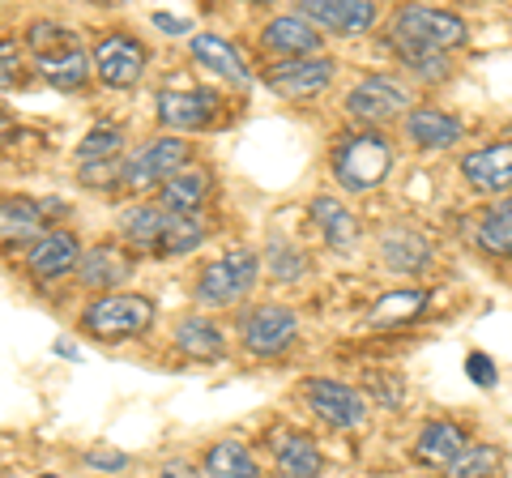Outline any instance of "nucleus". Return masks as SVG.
Segmentation results:
<instances>
[{"label":"nucleus","instance_id":"nucleus-1","mask_svg":"<svg viewBox=\"0 0 512 478\" xmlns=\"http://www.w3.org/2000/svg\"><path fill=\"white\" fill-rule=\"evenodd\" d=\"M329 167H333V180L346 193H372V188L384 184V175L393 171V146L380 133H346L333 146Z\"/></svg>","mask_w":512,"mask_h":478},{"label":"nucleus","instance_id":"nucleus-2","mask_svg":"<svg viewBox=\"0 0 512 478\" xmlns=\"http://www.w3.org/2000/svg\"><path fill=\"white\" fill-rule=\"evenodd\" d=\"M393 47H419V52H448V47L466 43V22L457 13L427 9V5H406L393 18Z\"/></svg>","mask_w":512,"mask_h":478},{"label":"nucleus","instance_id":"nucleus-3","mask_svg":"<svg viewBox=\"0 0 512 478\" xmlns=\"http://www.w3.org/2000/svg\"><path fill=\"white\" fill-rule=\"evenodd\" d=\"M82 325H86V333H94V338H103V342L137 338V333H146L154 325V304L146 295H128V291L99 295L94 304H86Z\"/></svg>","mask_w":512,"mask_h":478},{"label":"nucleus","instance_id":"nucleus-4","mask_svg":"<svg viewBox=\"0 0 512 478\" xmlns=\"http://www.w3.org/2000/svg\"><path fill=\"white\" fill-rule=\"evenodd\" d=\"M256 274H261L256 252L252 248H231V252H222L218 261H210L201 269L197 299L201 304H214V308H227V304H235V299H244L252 291Z\"/></svg>","mask_w":512,"mask_h":478},{"label":"nucleus","instance_id":"nucleus-5","mask_svg":"<svg viewBox=\"0 0 512 478\" xmlns=\"http://www.w3.org/2000/svg\"><path fill=\"white\" fill-rule=\"evenodd\" d=\"M406 107H410V90L389 73H367L363 82L346 94V111L363 124H384V120L402 116Z\"/></svg>","mask_w":512,"mask_h":478},{"label":"nucleus","instance_id":"nucleus-6","mask_svg":"<svg viewBox=\"0 0 512 478\" xmlns=\"http://www.w3.org/2000/svg\"><path fill=\"white\" fill-rule=\"evenodd\" d=\"M303 397H308V406L325 419L329 427H363L367 423V397L359 389L342 385V380H325V376H312L303 380Z\"/></svg>","mask_w":512,"mask_h":478},{"label":"nucleus","instance_id":"nucleus-7","mask_svg":"<svg viewBox=\"0 0 512 478\" xmlns=\"http://www.w3.org/2000/svg\"><path fill=\"white\" fill-rule=\"evenodd\" d=\"M184 163H188V141H180V137H154L133 158H128L124 184L128 188H163L171 175L184 171Z\"/></svg>","mask_w":512,"mask_h":478},{"label":"nucleus","instance_id":"nucleus-8","mask_svg":"<svg viewBox=\"0 0 512 478\" xmlns=\"http://www.w3.org/2000/svg\"><path fill=\"white\" fill-rule=\"evenodd\" d=\"M239 333H244L248 355H261V359L265 355H282V350L295 342V333H299V316L286 304H261V308H252L244 316Z\"/></svg>","mask_w":512,"mask_h":478},{"label":"nucleus","instance_id":"nucleus-9","mask_svg":"<svg viewBox=\"0 0 512 478\" xmlns=\"http://www.w3.org/2000/svg\"><path fill=\"white\" fill-rule=\"evenodd\" d=\"M333 73H338V65H333L329 56H299V60L274 65L265 73V82L274 94H282V99H316V94L333 82Z\"/></svg>","mask_w":512,"mask_h":478},{"label":"nucleus","instance_id":"nucleus-10","mask_svg":"<svg viewBox=\"0 0 512 478\" xmlns=\"http://www.w3.org/2000/svg\"><path fill=\"white\" fill-rule=\"evenodd\" d=\"M146 60H150V52L133 35H107L94 47V69H99L103 86H111V90L137 86L141 73H146Z\"/></svg>","mask_w":512,"mask_h":478},{"label":"nucleus","instance_id":"nucleus-11","mask_svg":"<svg viewBox=\"0 0 512 478\" xmlns=\"http://www.w3.org/2000/svg\"><path fill=\"white\" fill-rule=\"evenodd\" d=\"M154 107H158V120L175 133H201L218 120V94L214 90H163Z\"/></svg>","mask_w":512,"mask_h":478},{"label":"nucleus","instance_id":"nucleus-12","mask_svg":"<svg viewBox=\"0 0 512 478\" xmlns=\"http://www.w3.org/2000/svg\"><path fill=\"white\" fill-rule=\"evenodd\" d=\"M461 175L478 193H512V141H495L461 158Z\"/></svg>","mask_w":512,"mask_h":478},{"label":"nucleus","instance_id":"nucleus-13","mask_svg":"<svg viewBox=\"0 0 512 478\" xmlns=\"http://www.w3.org/2000/svg\"><path fill=\"white\" fill-rule=\"evenodd\" d=\"M299 13L312 26L338 30V35H363L376 22V5H367V0H303Z\"/></svg>","mask_w":512,"mask_h":478},{"label":"nucleus","instance_id":"nucleus-14","mask_svg":"<svg viewBox=\"0 0 512 478\" xmlns=\"http://www.w3.org/2000/svg\"><path fill=\"white\" fill-rule=\"evenodd\" d=\"M26 265H30V274L35 278H64L69 269H77L82 265V248H77V235H69V231H47L39 244H30V257H26Z\"/></svg>","mask_w":512,"mask_h":478},{"label":"nucleus","instance_id":"nucleus-15","mask_svg":"<svg viewBox=\"0 0 512 478\" xmlns=\"http://www.w3.org/2000/svg\"><path fill=\"white\" fill-rule=\"evenodd\" d=\"M77 274H82V286H94V291L116 295V286L133 274V257H128L120 244H94V248H86Z\"/></svg>","mask_w":512,"mask_h":478},{"label":"nucleus","instance_id":"nucleus-16","mask_svg":"<svg viewBox=\"0 0 512 478\" xmlns=\"http://www.w3.org/2000/svg\"><path fill=\"white\" fill-rule=\"evenodd\" d=\"M261 39L269 52H282L286 60H299V56H312L320 43V30L303 18V13H282V18H274L265 30H261Z\"/></svg>","mask_w":512,"mask_h":478},{"label":"nucleus","instance_id":"nucleus-17","mask_svg":"<svg viewBox=\"0 0 512 478\" xmlns=\"http://www.w3.org/2000/svg\"><path fill=\"white\" fill-rule=\"evenodd\" d=\"M461 133H466V124L440 107H414L406 116V137L419 150H448L461 141Z\"/></svg>","mask_w":512,"mask_h":478},{"label":"nucleus","instance_id":"nucleus-18","mask_svg":"<svg viewBox=\"0 0 512 478\" xmlns=\"http://www.w3.org/2000/svg\"><path fill=\"white\" fill-rule=\"evenodd\" d=\"M312 218H316V227L325 231V244H329L333 252H342V257H350V252L359 248L363 227H359V218L350 214L342 201H333V197H316V201H312Z\"/></svg>","mask_w":512,"mask_h":478},{"label":"nucleus","instance_id":"nucleus-19","mask_svg":"<svg viewBox=\"0 0 512 478\" xmlns=\"http://www.w3.org/2000/svg\"><path fill=\"white\" fill-rule=\"evenodd\" d=\"M470 449V440H466V432H461L457 423H444V419H436V423H427L423 432H419V440H414V457L423 461V466H440V470H448L453 461Z\"/></svg>","mask_w":512,"mask_h":478},{"label":"nucleus","instance_id":"nucleus-20","mask_svg":"<svg viewBox=\"0 0 512 478\" xmlns=\"http://www.w3.org/2000/svg\"><path fill=\"white\" fill-rule=\"evenodd\" d=\"M380 257L389 269H397V274H423L431 261V244L414 227H393L380 239Z\"/></svg>","mask_w":512,"mask_h":478},{"label":"nucleus","instance_id":"nucleus-21","mask_svg":"<svg viewBox=\"0 0 512 478\" xmlns=\"http://www.w3.org/2000/svg\"><path fill=\"white\" fill-rule=\"evenodd\" d=\"M210 171L205 167H184L180 175H171V180L158 188V205H163L167 214H197V205L210 197Z\"/></svg>","mask_w":512,"mask_h":478},{"label":"nucleus","instance_id":"nucleus-22","mask_svg":"<svg viewBox=\"0 0 512 478\" xmlns=\"http://www.w3.org/2000/svg\"><path fill=\"white\" fill-rule=\"evenodd\" d=\"M43 201H30V197H5V210H0V239L13 248V244H30V239H43Z\"/></svg>","mask_w":512,"mask_h":478},{"label":"nucleus","instance_id":"nucleus-23","mask_svg":"<svg viewBox=\"0 0 512 478\" xmlns=\"http://www.w3.org/2000/svg\"><path fill=\"white\" fill-rule=\"evenodd\" d=\"M192 56H197L205 69H214V73L227 77V82H235V86L252 82L244 60H239V52H235V43L222 39V35H192Z\"/></svg>","mask_w":512,"mask_h":478},{"label":"nucleus","instance_id":"nucleus-24","mask_svg":"<svg viewBox=\"0 0 512 478\" xmlns=\"http://www.w3.org/2000/svg\"><path fill=\"white\" fill-rule=\"evenodd\" d=\"M167 222H171V214L158 201L154 205H133V210L120 218V231H124L128 244L158 252V244H163V235H167Z\"/></svg>","mask_w":512,"mask_h":478},{"label":"nucleus","instance_id":"nucleus-25","mask_svg":"<svg viewBox=\"0 0 512 478\" xmlns=\"http://www.w3.org/2000/svg\"><path fill=\"white\" fill-rule=\"evenodd\" d=\"M205 474L210 478H261V466L239 440H218L205 453Z\"/></svg>","mask_w":512,"mask_h":478},{"label":"nucleus","instance_id":"nucleus-26","mask_svg":"<svg viewBox=\"0 0 512 478\" xmlns=\"http://www.w3.org/2000/svg\"><path fill=\"white\" fill-rule=\"evenodd\" d=\"M478 244H483L491 257H512V197H500L491 210L478 218Z\"/></svg>","mask_w":512,"mask_h":478},{"label":"nucleus","instance_id":"nucleus-27","mask_svg":"<svg viewBox=\"0 0 512 478\" xmlns=\"http://www.w3.org/2000/svg\"><path fill=\"white\" fill-rule=\"evenodd\" d=\"M278 470L286 478H316L320 470H325V457H320V449H316L308 436L291 432V436L278 444Z\"/></svg>","mask_w":512,"mask_h":478},{"label":"nucleus","instance_id":"nucleus-28","mask_svg":"<svg viewBox=\"0 0 512 478\" xmlns=\"http://www.w3.org/2000/svg\"><path fill=\"white\" fill-rule=\"evenodd\" d=\"M175 346L192 359H218L222 355V333L205 321V316H184L175 325Z\"/></svg>","mask_w":512,"mask_h":478},{"label":"nucleus","instance_id":"nucleus-29","mask_svg":"<svg viewBox=\"0 0 512 478\" xmlns=\"http://www.w3.org/2000/svg\"><path fill=\"white\" fill-rule=\"evenodd\" d=\"M427 308V291H393V295H380L372 312H367V321L380 325V329H389V325H406L414 321Z\"/></svg>","mask_w":512,"mask_h":478},{"label":"nucleus","instance_id":"nucleus-30","mask_svg":"<svg viewBox=\"0 0 512 478\" xmlns=\"http://www.w3.org/2000/svg\"><path fill=\"white\" fill-rule=\"evenodd\" d=\"M39 69H43V82L47 86L77 90V86H86V77H90V56L82 52V47H73V52H64V56L39 60Z\"/></svg>","mask_w":512,"mask_h":478},{"label":"nucleus","instance_id":"nucleus-31","mask_svg":"<svg viewBox=\"0 0 512 478\" xmlns=\"http://www.w3.org/2000/svg\"><path fill=\"white\" fill-rule=\"evenodd\" d=\"M205 244V222L197 214H171L167 235L158 244V257H184V252Z\"/></svg>","mask_w":512,"mask_h":478},{"label":"nucleus","instance_id":"nucleus-32","mask_svg":"<svg viewBox=\"0 0 512 478\" xmlns=\"http://www.w3.org/2000/svg\"><path fill=\"white\" fill-rule=\"evenodd\" d=\"M500 466H504V453L495 449V444H470V449L444 470V478H495Z\"/></svg>","mask_w":512,"mask_h":478},{"label":"nucleus","instance_id":"nucleus-33","mask_svg":"<svg viewBox=\"0 0 512 478\" xmlns=\"http://www.w3.org/2000/svg\"><path fill=\"white\" fill-rule=\"evenodd\" d=\"M397 60H402V69L414 73L419 82H444V77L453 73V60H448V52H419V47H397Z\"/></svg>","mask_w":512,"mask_h":478},{"label":"nucleus","instance_id":"nucleus-34","mask_svg":"<svg viewBox=\"0 0 512 478\" xmlns=\"http://www.w3.org/2000/svg\"><path fill=\"white\" fill-rule=\"evenodd\" d=\"M26 43L39 52V60H52V56H64V52H73V35L64 26H52V22H30L26 26Z\"/></svg>","mask_w":512,"mask_h":478},{"label":"nucleus","instance_id":"nucleus-35","mask_svg":"<svg viewBox=\"0 0 512 478\" xmlns=\"http://www.w3.org/2000/svg\"><path fill=\"white\" fill-rule=\"evenodd\" d=\"M124 146V133L116 129V124H99V129H90L82 137V146H77V158L82 163H107V158H116Z\"/></svg>","mask_w":512,"mask_h":478},{"label":"nucleus","instance_id":"nucleus-36","mask_svg":"<svg viewBox=\"0 0 512 478\" xmlns=\"http://www.w3.org/2000/svg\"><path fill=\"white\" fill-rule=\"evenodd\" d=\"M303 269H308V257H303L299 248H286V244H274L269 248V274L278 282H295L303 278Z\"/></svg>","mask_w":512,"mask_h":478},{"label":"nucleus","instance_id":"nucleus-37","mask_svg":"<svg viewBox=\"0 0 512 478\" xmlns=\"http://www.w3.org/2000/svg\"><path fill=\"white\" fill-rule=\"evenodd\" d=\"M128 175V163H120V158H107V163H82V180L86 188H111V184H120Z\"/></svg>","mask_w":512,"mask_h":478},{"label":"nucleus","instance_id":"nucleus-38","mask_svg":"<svg viewBox=\"0 0 512 478\" xmlns=\"http://www.w3.org/2000/svg\"><path fill=\"white\" fill-rule=\"evenodd\" d=\"M466 376L474 380L478 389H491V385H495V376H500V372H495V363L483 355V350H474V355H466Z\"/></svg>","mask_w":512,"mask_h":478},{"label":"nucleus","instance_id":"nucleus-39","mask_svg":"<svg viewBox=\"0 0 512 478\" xmlns=\"http://www.w3.org/2000/svg\"><path fill=\"white\" fill-rule=\"evenodd\" d=\"M82 461H86V466H94V470H124L128 466V457L120 449H90Z\"/></svg>","mask_w":512,"mask_h":478},{"label":"nucleus","instance_id":"nucleus-40","mask_svg":"<svg viewBox=\"0 0 512 478\" xmlns=\"http://www.w3.org/2000/svg\"><path fill=\"white\" fill-rule=\"evenodd\" d=\"M367 385L380 393V402H384V406H402V385H397V376H372Z\"/></svg>","mask_w":512,"mask_h":478},{"label":"nucleus","instance_id":"nucleus-41","mask_svg":"<svg viewBox=\"0 0 512 478\" xmlns=\"http://www.w3.org/2000/svg\"><path fill=\"white\" fill-rule=\"evenodd\" d=\"M158 478H201V470L188 466V461H167V466L158 470Z\"/></svg>","mask_w":512,"mask_h":478},{"label":"nucleus","instance_id":"nucleus-42","mask_svg":"<svg viewBox=\"0 0 512 478\" xmlns=\"http://www.w3.org/2000/svg\"><path fill=\"white\" fill-rule=\"evenodd\" d=\"M154 26L167 35H188V18H171V13H154Z\"/></svg>","mask_w":512,"mask_h":478},{"label":"nucleus","instance_id":"nucleus-43","mask_svg":"<svg viewBox=\"0 0 512 478\" xmlns=\"http://www.w3.org/2000/svg\"><path fill=\"white\" fill-rule=\"evenodd\" d=\"M18 77V65H13V39H5V86H13Z\"/></svg>","mask_w":512,"mask_h":478},{"label":"nucleus","instance_id":"nucleus-44","mask_svg":"<svg viewBox=\"0 0 512 478\" xmlns=\"http://www.w3.org/2000/svg\"><path fill=\"white\" fill-rule=\"evenodd\" d=\"M39 478H60V474H39Z\"/></svg>","mask_w":512,"mask_h":478}]
</instances>
